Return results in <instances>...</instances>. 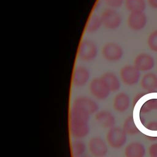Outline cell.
Instances as JSON below:
<instances>
[{"mask_svg":"<svg viewBox=\"0 0 157 157\" xmlns=\"http://www.w3.org/2000/svg\"><path fill=\"white\" fill-rule=\"evenodd\" d=\"M90 114L84 110L72 106L70 113V130L75 138L86 137L90 132Z\"/></svg>","mask_w":157,"mask_h":157,"instance_id":"1","label":"cell"},{"mask_svg":"<svg viewBox=\"0 0 157 157\" xmlns=\"http://www.w3.org/2000/svg\"><path fill=\"white\" fill-rule=\"evenodd\" d=\"M126 134L123 128L113 126L107 132L106 141L111 148L119 149L125 144L127 139Z\"/></svg>","mask_w":157,"mask_h":157,"instance_id":"2","label":"cell"},{"mask_svg":"<svg viewBox=\"0 0 157 157\" xmlns=\"http://www.w3.org/2000/svg\"><path fill=\"white\" fill-rule=\"evenodd\" d=\"M97 52V47L94 42L89 39H84L79 45L77 54L81 60L90 61L95 58Z\"/></svg>","mask_w":157,"mask_h":157,"instance_id":"3","label":"cell"},{"mask_svg":"<svg viewBox=\"0 0 157 157\" xmlns=\"http://www.w3.org/2000/svg\"><path fill=\"white\" fill-rule=\"evenodd\" d=\"M90 91L91 95L98 100L107 99L110 91L102 79V78H94L90 83Z\"/></svg>","mask_w":157,"mask_h":157,"instance_id":"4","label":"cell"},{"mask_svg":"<svg viewBox=\"0 0 157 157\" xmlns=\"http://www.w3.org/2000/svg\"><path fill=\"white\" fill-rule=\"evenodd\" d=\"M140 77V71L134 65H126L121 67L120 71V79L126 85H136L139 82Z\"/></svg>","mask_w":157,"mask_h":157,"instance_id":"5","label":"cell"},{"mask_svg":"<svg viewBox=\"0 0 157 157\" xmlns=\"http://www.w3.org/2000/svg\"><path fill=\"white\" fill-rule=\"evenodd\" d=\"M100 17L102 25L107 29H116L121 24V18L120 14L112 8L105 9Z\"/></svg>","mask_w":157,"mask_h":157,"instance_id":"6","label":"cell"},{"mask_svg":"<svg viewBox=\"0 0 157 157\" xmlns=\"http://www.w3.org/2000/svg\"><path fill=\"white\" fill-rule=\"evenodd\" d=\"M102 55L109 61L120 60L123 55V49L120 45L115 42H108L102 48Z\"/></svg>","mask_w":157,"mask_h":157,"instance_id":"7","label":"cell"},{"mask_svg":"<svg viewBox=\"0 0 157 157\" xmlns=\"http://www.w3.org/2000/svg\"><path fill=\"white\" fill-rule=\"evenodd\" d=\"M88 149L95 157H104L108 152V147L105 141L99 137H93L88 142Z\"/></svg>","mask_w":157,"mask_h":157,"instance_id":"8","label":"cell"},{"mask_svg":"<svg viewBox=\"0 0 157 157\" xmlns=\"http://www.w3.org/2000/svg\"><path fill=\"white\" fill-rule=\"evenodd\" d=\"M134 66L140 71H148L154 67L155 60L149 54L142 53L136 56Z\"/></svg>","mask_w":157,"mask_h":157,"instance_id":"9","label":"cell"},{"mask_svg":"<svg viewBox=\"0 0 157 157\" xmlns=\"http://www.w3.org/2000/svg\"><path fill=\"white\" fill-rule=\"evenodd\" d=\"M72 105L84 110L90 115L97 112L99 108L98 105L93 99L83 96L76 98L73 102Z\"/></svg>","mask_w":157,"mask_h":157,"instance_id":"10","label":"cell"},{"mask_svg":"<svg viewBox=\"0 0 157 157\" xmlns=\"http://www.w3.org/2000/svg\"><path fill=\"white\" fill-rule=\"evenodd\" d=\"M90 75V71L87 67L82 66H77L72 74V84L77 87L83 86L88 82Z\"/></svg>","mask_w":157,"mask_h":157,"instance_id":"11","label":"cell"},{"mask_svg":"<svg viewBox=\"0 0 157 157\" xmlns=\"http://www.w3.org/2000/svg\"><path fill=\"white\" fill-rule=\"evenodd\" d=\"M128 26L133 31L142 29L147 24V17L144 12L130 13L128 18Z\"/></svg>","mask_w":157,"mask_h":157,"instance_id":"12","label":"cell"},{"mask_svg":"<svg viewBox=\"0 0 157 157\" xmlns=\"http://www.w3.org/2000/svg\"><path fill=\"white\" fill-rule=\"evenodd\" d=\"M96 123L103 128H111L115 124V116L109 110H102L96 113L95 115Z\"/></svg>","mask_w":157,"mask_h":157,"instance_id":"13","label":"cell"},{"mask_svg":"<svg viewBox=\"0 0 157 157\" xmlns=\"http://www.w3.org/2000/svg\"><path fill=\"white\" fill-rule=\"evenodd\" d=\"M130 104L129 96L125 93H119L115 95L113 100V107L118 112H124L126 111Z\"/></svg>","mask_w":157,"mask_h":157,"instance_id":"14","label":"cell"},{"mask_svg":"<svg viewBox=\"0 0 157 157\" xmlns=\"http://www.w3.org/2000/svg\"><path fill=\"white\" fill-rule=\"evenodd\" d=\"M145 155V148L144 145L138 142H132L124 148L125 157H144Z\"/></svg>","mask_w":157,"mask_h":157,"instance_id":"15","label":"cell"},{"mask_svg":"<svg viewBox=\"0 0 157 157\" xmlns=\"http://www.w3.org/2000/svg\"><path fill=\"white\" fill-rule=\"evenodd\" d=\"M140 86L146 91H155L157 90V75L153 73L145 74L141 79Z\"/></svg>","mask_w":157,"mask_h":157,"instance_id":"16","label":"cell"},{"mask_svg":"<svg viewBox=\"0 0 157 157\" xmlns=\"http://www.w3.org/2000/svg\"><path fill=\"white\" fill-rule=\"evenodd\" d=\"M101 78L110 91H117L120 89V80L117 76L113 72H107L102 75Z\"/></svg>","mask_w":157,"mask_h":157,"instance_id":"17","label":"cell"},{"mask_svg":"<svg viewBox=\"0 0 157 157\" xmlns=\"http://www.w3.org/2000/svg\"><path fill=\"white\" fill-rule=\"evenodd\" d=\"M125 7L130 13L144 12L146 2L145 0H125Z\"/></svg>","mask_w":157,"mask_h":157,"instance_id":"18","label":"cell"},{"mask_svg":"<svg viewBox=\"0 0 157 157\" xmlns=\"http://www.w3.org/2000/svg\"><path fill=\"white\" fill-rule=\"evenodd\" d=\"M102 25L101 17L96 14H93L87 21L86 29L88 33H94L98 30Z\"/></svg>","mask_w":157,"mask_h":157,"instance_id":"19","label":"cell"},{"mask_svg":"<svg viewBox=\"0 0 157 157\" xmlns=\"http://www.w3.org/2000/svg\"><path fill=\"white\" fill-rule=\"evenodd\" d=\"M123 129L125 132L129 135H134L139 133V130L136 126L133 117L128 116L124 121Z\"/></svg>","mask_w":157,"mask_h":157,"instance_id":"20","label":"cell"},{"mask_svg":"<svg viewBox=\"0 0 157 157\" xmlns=\"http://www.w3.org/2000/svg\"><path fill=\"white\" fill-rule=\"evenodd\" d=\"M86 150V145L84 142L80 140H74L72 143L71 150L72 155L75 157H78L83 155Z\"/></svg>","mask_w":157,"mask_h":157,"instance_id":"21","label":"cell"},{"mask_svg":"<svg viewBox=\"0 0 157 157\" xmlns=\"http://www.w3.org/2000/svg\"><path fill=\"white\" fill-rule=\"evenodd\" d=\"M157 109V98L147 100L141 107L140 112L141 113H147L153 110Z\"/></svg>","mask_w":157,"mask_h":157,"instance_id":"22","label":"cell"},{"mask_svg":"<svg viewBox=\"0 0 157 157\" xmlns=\"http://www.w3.org/2000/svg\"><path fill=\"white\" fill-rule=\"evenodd\" d=\"M147 44L151 51L157 52V30L150 34L147 39Z\"/></svg>","mask_w":157,"mask_h":157,"instance_id":"23","label":"cell"},{"mask_svg":"<svg viewBox=\"0 0 157 157\" xmlns=\"http://www.w3.org/2000/svg\"><path fill=\"white\" fill-rule=\"evenodd\" d=\"M105 2L107 6L112 9L120 7L123 3V0H105Z\"/></svg>","mask_w":157,"mask_h":157,"instance_id":"24","label":"cell"},{"mask_svg":"<svg viewBox=\"0 0 157 157\" xmlns=\"http://www.w3.org/2000/svg\"><path fill=\"white\" fill-rule=\"evenodd\" d=\"M148 153L151 157H157V143L153 144L149 147Z\"/></svg>","mask_w":157,"mask_h":157,"instance_id":"25","label":"cell"},{"mask_svg":"<svg viewBox=\"0 0 157 157\" xmlns=\"http://www.w3.org/2000/svg\"><path fill=\"white\" fill-rule=\"evenodd\" d=\"M146 128L150 131H157V122H150L146 125Z\"/></svg>","mask_w":157,"mask_h":157,"instance_id":"26","label":"cell"},{"mask_svg":"<svg viewBox=\"0 0 157 157\" xmlns=\"http://www.w3.org/2000/svg\"><path fill=\"white\" fill-rule=\"evenodd\" d=\"M148 4L154 9H157V0H147Z\"/></svg>","mask_w":157,"mask_h":157,"instance_id":"27","label":"cell"},{"mask_svg":"<svg viewBox=\"0 0 157 157\" xmlns=\"http://www.w3.org/2000/svg\"><path fill=\"white\" fill-rule=\"evenodd\" d=\"M142 95L143 94H141L140 93H139V94H137L135 97H134V101H133V103L135 104L137 102V101L139 99V98H140V97H142Z\"/></svg>","mask_w":157,"mask_h":157,"instance_id":"28","label":"cell"}]
</instances>
